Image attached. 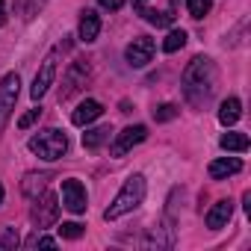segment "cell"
<instances>
[{
  "label": "cell",
  "instance_id": "1",
  "mask_svg": "<svg viewBox=\"0 0 251 251\" xmlns=\"http://www.w3.org/2000/svg\"><path fill=\"white\" fill-rule=\"evenodd\" d=\"M216 83H219V71L210 56H195L183 71V95L195 106L210 100V95L216 92Z\"/></svg>",
  "mask_w": 251,
  "mask_h": 251
},
{
  "label": "cell",
  "instance_id": "2",
  "mask_svg": "<svg viewBox=\"0 0 251 251\" xmlns=\"http://www.w3.org/2000/svg\"><path fill=\"white\" fill-rule=\"evenodd\" d=\"M145 192H148L145 177H142V175H130L127 180H124V186L118 189V195L112 198V204L103 210V219H106V222H115V219H121V216L133 213V210L145 201Z\"/></svg>",
  "mask_w": 251,
  "mask_h": 251
},
{
  "label": "cell",
  "instance_id": "3",
  "mask_svg": "<svg viewBox=\"0 0 251 251\" xmlns=\"http://www.w3.org/2000/svg\"><path fill=\"white\" fill-rule=\"evenodd\" d=\"M27 148H30L36 157H42V160L53 163V160L65 157V151H68V136H65L62 130L50 127V130H42V133H36V136L27 142Z\"/></svg>",
  "mask_w": 251,
  "mask_h": 251
},
{
  "label": "cell",
  "instance_id": "4",
  "mask_svg": "<svg viewBox=\"0 0 251 251\" xmlns=\"http://www.w3.org/2000/svg\"><path fill=\"white\" fill-rule=\"evenodd\" d=\"M36 201V207H33V225H36V230H42V227H50V225H56V219H59V201H56V195H45L42 201L39 198H33Z\"/></svg>",
  "mask_w": 251,
  "mask_h": 251
},
{
  "label": "cell",
  "instance_id": "5",
  "mask_svg": "<svg viewBox=\"0 0 251 251\" xmlns=\"http://www.w3.org/2000/svg\"><path fill=\"white\" fill-rule=\"evenodd\" d=\"M148 139V127L145 124H130V127H124L118 136H115V142H112V157H124L130 148H136L139 142H145Z\"/></svg>",
  "mask_w": 251,
  "mask_h": 251
},
{
  "label": "cell",
  "instance_id": "6",
  "mask_svg": "<svg viewBox=\"0 0 251 251\" xmlns=\"http://www.w3.org/2000/svg\"><path fill=\"white\" fill-rule=\"evenodd\" d=\"M62 207L65 210H71V213H86V186L77 180V177H68V180H62Z\"/></svg>",
  "mask_w": 251,
  "mask_h": 251
},
{
  "label": "cell",
  "instance_id": "7",
  "mask_svg": "<svg viewBox=\"0 0 251 251\" xmlns=\"http://www.w3.org/2000/svg\"><path fill=\"white\" fill-rule=\"evenodd\" d=\"M89 74H92V68H89V62L86 59H77V62H71V68L65 71V77H62V95H59V100H65V98H71L80 86H86V80H89Z\"/></svg>",
  "mask_w": 251,
  "mask_h": 251
},
{
  "label": "cell",
  "instance_id": "8",
  "mask_svg": "<svg viewBox=\"0 0 251 251\" xmlns=\"http://www.w3.org/2000/svg\"><path fill=\"white\" fill-rule=\"evenodd\" d=\"M53 80H56V53H50V56L42 62V68H39V74H36V80H33V86H30V98H33V100L45 98V92L53 86Z\"/></svg>",
  "mask_w": 251,
  "mask_h": 251
},
{
  "label": "cell",
  "instance_id": "9",
  "mask_svg": "<svg viewBox=\"0 0 251 251\" xmlns=\"http://www.w3.org/2000/svg\"><path fill=\"white\" fill-rule=\"evenodd\" d=\"M18 86H21V77H18V74H6L3 80H0V124H3V121H6V115L15 109Z\"/></svg>",
  "mask_w": 251,
  "mask_h": 251
},
{
  "label": "cell",
  "instance_id": "10",
  "mask_svg": "<svg viewBox=\"0 0 251 251\" xmlns=\"http://www.w3.org/2000/svg\"><path fill=\"white\" fill-rule=\"evenodd\" d=\"M124 56H127V62H130L133 68H145V65L151 62V56H154V39H148V36L133 39V42L127 45V50H124Z\"/></svg>",
  "mask_w": 251,
  "mask_h": 251
},
{
  "label": "cell",
  "instance_id": "11",
  "mask_svg": "<svg viewBox=\"0 0 251 251\" xmlns=\"http://www.w3.org/2000/svg\"><path fill=\"white\" fill-rule=\"evenodd\" d=\"M230 216H233V201H230V198L216 201V204L210 207V213H207V227H210V230H219V227H225V225L230 222Z\"/></svg>",
  "mask_w": 251,
  "mask_h": 251
},
{
  "label": "cell",
  "instance_id": "12",
  "mask_svg": "<svg viewBox=\"0 0 251 251\" xmlns=\"http://www.w3.org/2000/svg\"><path fill=\"white\" fill-rule=\"evenodd\" d=\"M100 115H103V106H100L98 100H92V98H89V100H83V103L71 112V121L77 124V127H86V124H92V121H95V118H100Z\"/></svg>",
  "mask_w": 251,
  "mask_h": 251
},
{
  "label": "cell",
  "instance_id": "13",
  "mask_svg": "<svg viewBox=\"0 0 251 251\" xmlns=\"http://www.w3.org/2000/svg\"><path fill=\"white\" fill-rule=\"evenodd\" d=\"M210 177L213 180H225V177H230V175H236V172H242V160H236V157H219V160H213L210 163Z\"/></svg>",
  "mask_w": 251,
  "mask_h": 251
},
{
  "label": "cell",
  "instance_id": "14",
  "mask_svg": "<svg viewBox=\"0 0 251 251\" xmlns=\"http://www.w3.org/2000/svg\"><path fill=\"white\" fill-rule=\"evenodd\" d=\"M80 39L89 45V42H95L98 39V33H100V15L95 12V9H86L83 15H80Z\"/></svg>",
  "mask_w": 251,
  "mask_h": 251
},
{
  "label": "cell",
  "instance_id": "15",
  "mask_svg": "<svg viewBox=\"0 0 251 251\" xmlns=\"http://www.w3.org/2000/svg\"><path fill=\"white\" fill-rule=\"evenodd\" d=\"M50 177H53L50 172H30V175L24 177V183H21L24 195H27V198H39V192L48 186V180H50Z\"/></svg>",
  "mask_w": 251,
  "mask_h": 251
},
{
  "label": "cell",
  "instance_id": "16",
  "mask_svg": "<svg viewBox=\"0 0 251 251\" xmlns=\"http://www.w3.org/2000/svg\"><path fill=\"white\" fill-rule=\"evenodd\" d=\"M239 115H242V103H239V98H227V100H222V106H219V121L225 124V127L236 124Z\"/></svg>",
  "mask_w": 251,
  "mask_h": 251
},
{
  "label": "cell",
  "instance_id": "17",
  "mask_svg": "<svg viewBox=\"0 0 251 251\" xmlns=\"http://www.w3.org/2000/svg\"><path fill=\"white\" fill-rule=\"evenodd\" d=\"M109 127H92V130H86L83 133V148H89V151H98L106 139H109Z\"/></svg>",
  "mask_w": 251,
  "mask_h": 251
},
{
  "label": "cell",
  "instance_id": "18",
  "mask_svg": "<svg viewBox=\"0 0 251 251\" xmlns=\"http://www.w3.org/2000/svg\"><path fill=\"white\" fill-rule=\"evenodd\" d=\"M219 145H222L225 151L242 154V151H248V136H245V133H225V136L219 139Z\"/></svg>",
  "mask_w": 251,
  "mask_h": 251
},
{
  "label": "cell",
  "instance_id": "19",
  "mask_svg": "<svg viewBox=\"0 0 251 251\" xmlns=\"http://www.w3.org/2000/svg\"><path fill=\"white\" fill-rule=\"evenodd\" d=\"M183 45H186V33H183V30H172V33L163 39V50H166V53H177Z\"/></svg>",
  "mask_w": 251,
  "mask_h": 251
},
{
  "label": "cell",
  "instance_id": "20",
  "mask_svg": "<svg viewBox=\"0 0 251 251\" xmlns=\"http://www.w3.org/2000/svg\"><path fill=\"white\" fill-rule=\"evenodd\" d=\"M142 12V18L148 21V24H154V27H169L175 18H172V12H157V9H139Z\"/></svg>",
  "mask_w": 251,
  "mask_h": 251
},
{
  "label": "cell",
  "instance_id": "21",
  "mask_svg": "<svg viewBox=\"0 0 251 251\" xmlns=\"http://www.w3.org/2000/svg\"><path fill=\"white\" fill-rule=\"evenodd\" d=\"M186 9H189L192 18H204L213 9V0H186Z\"/></svg>",
  "mask_w": 251,
  "mask_h": 251
},
{
  "label": "cell",
  "instance_id": "22",
  "mask_svg": "<svg viewBox=\"0 0 251 251\" xmlns=\"http://www.w3.org/2000/svg\"><path fill=\"white\" fill-rule=\"evenodd\" d=\"M12 251V248H18V230L15 227H3L0 230V251Z\"/></svg>",
  "mask_w": 251,
  "mask_h": 251
},
{
  "label": "cell",
  "instance_id": "23",
  "mask_svg": "<svg viewBox=\"0 0 251 251\" xmlns=\"http://www.w3.org/2000/svg\"><path fill=\"white\" fill-rule=\"evenodd\" d=\"M59 236H62V239H80V236H83V225H77V222H62V225H59Z\"/></svg>",
  "mask_w": 251,
  "mask_h": 251
},
{
  "label": "cell",
  "instance_id": "24",
  "mask_svg": "<svg viewBox=\"0 0 251 251\" xmlns=\"http://www.w3.org/2000/svg\"><path fill=\"white\" fill-rule=\"evenodd\" d=\"M39 245H42V248H56V239H50V236H45V233L36 230V233L27 239V248H39Z\"/></svg>",
  "mask_w": 251,
  "mask_h": 251
},
{
  "label": "cell",
  "instance_id": "25",
  "mask_svg": "<svg viewBox=\"0 0 251 251\" xmlns=\"http://www.w3.org/2000/svg\"><path fill=\"white\" fill-rule=\"evenodd\" d=\"M175 115H177V106H175V103H160V106L154 109V118H157V121H172Z\"/></svg>",
  "mask_w": 251,
  "mask_h": 251
},
{
  "label": "cell",
  "instance_id": "26",
  "mask_svg": "<svg viewBox=\"0 0 251 251\" xmlns=\"http://www.w3.org/2000/svg\"><path fill=\"white\" fill-rule=\"evenodd\" d=\"M39 115H42V109H39V106H36V109H30V112H24V115L18 118V127H21V130H27V127H33V124L39 121Z\"/></svg>",
  "mask_w": 251,
  "mask_h": 251
},
{
  "label": "cell",
  "instance_id": "27",
  "mask_svg": "<svg viewBox=\"0 0 251 251\" xmlns=\"http://www.w3.org/2000/svg\"><path fill=\"white\" fill-rule=\"evenodd\" d=\"M98 3H100V9L115 12V9H121V6H124V0H98Z\"/></svg>",
  "mask_w": 251,
  "mask_h": 251
},
{
  "label": "cell",
  "instance_id": "28",
  "mask_svg": "<svg viewBox=\"0 0 251 251\" xmlns=\"http://www.w3.org/2000/svg\"><path fill=\"white\" fill-rule=\"evenodd\" d=\"M6 24V6H3V0H0V27Z\"/></svg>",
  "mask_w": 251,
  "mask_h": 251
},
{
  "label": "cell",
  "instance_id": "29",
  "mask_svg": "<svg viewBox=\"0 0 251 251\" xmlns=\"http://www.w3.org/2000/svg\"><path fill=\"white\" fill-rule=\"evenodd\" d=\"M145 3H148V0H133V6H136V9H145Z\"/></svg>",
  "mask_w": 251,
  "mask_h": 251
},
{
  "label": "cell",
  "instance_id": "30",
  "mask_svg": "<svg viewBox=\"0 0 251 251\" xmlns=\"http://www.w3.org/2000/svg\"><path fill=\"white\" fill-rule=\"evenodd\" d=\"M3 195H6V192H3V183H0V204H3Z\"/></svg>",
  "mask_w": 251,
  "mask_h": 251
}]
</instances>
